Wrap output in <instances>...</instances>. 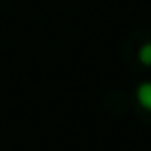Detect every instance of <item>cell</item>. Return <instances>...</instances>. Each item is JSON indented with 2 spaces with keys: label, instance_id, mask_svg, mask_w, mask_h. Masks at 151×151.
Here are the masks:
<instances>
[{
  "label": "cell",
  "instance_id": "obj_1",
  "mask_svg": "<svg viewBox=\"0 0 151 151\" xmlns=\"http://www.w3.org/2000/svg\"><path fill=\"white\" fill-rule=\"evenodd\" d=\"M137 100L143 108L151 110V82H143L139 88H137Z\"/></svg>",
  "mask_w": 151,
  "mask_h": 151
},
{
  "label": "cell",
  "instance_id": "obj_2",
  "mask_svg": "<svg viewBox=\"0 0 151 151\" xmlns=\"http://www.w3.org/2000/svg\"><path fill=\"white\" fill-rule=\"evenodd\" d=\"M139 59H141V63L151 65V43H145V45L139 49Z\"/></svg>",
  "mask_w": 151,
  "mask_h": 151
}]
</instances>
